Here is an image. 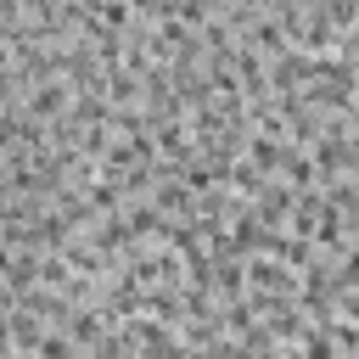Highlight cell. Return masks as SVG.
Wrapping results in <instances>:
<instances>
[{
    "instance_id": "1",
    "label": "cell",
    "mask_w": 359,
    "mask_h": 359,
    "mask_svg": "<svg viewBox=\"0 0 359 359\" xmlns=\"http://www.w3.org/2000/svg\"><path fill=\"white\" fill-rule=\"evenodd\" d=\"M252 286H275V292H292V275L275 264V258H252V275H247Z\"/></svg>"
},
{
    "instance_id": "2",
    "label": "cell",
    "mask_w": 359,
    "mask_h": 359,
    "mask_svg": "<svg viewBox=\"0 0 359 359\" xmlns=\"http://www.w3.org/2000/svg\"><path fill=\"white\" fill-rule=\"evenodd\" d=\"M342 314H348V320H359V297H348V303H342Z\"/></svg>"
}]
</instances>
